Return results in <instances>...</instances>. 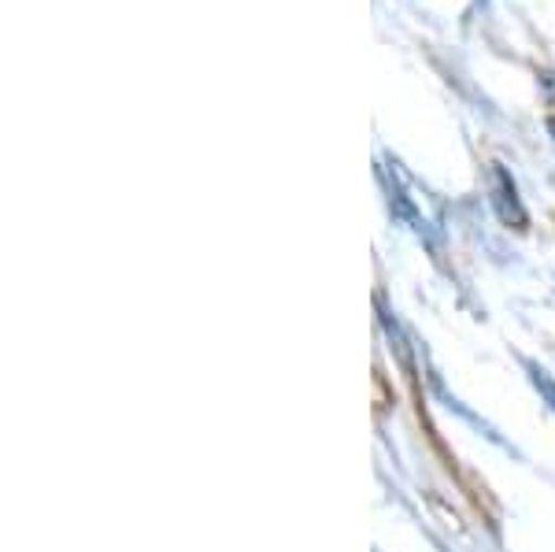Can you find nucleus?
Listing matches in <instances>:
<instances>
[{
  "mask_svg": "<svg viewBox=\"0 0 555 552\" xmlns=\"http://www.w3.org/2000/svg\"><path fill=\"white\" fill-rule=\"evenodd\" d=\"M492 204H496L500 219L515 230H526V211H522V201H518V190L512 182V175L504 171L500 164H492Z\"/></svg>",
  "mask_w": 555,
  "mask_h": 552,
  "instance_id": "obj_1",
  "label": "nucleus"
},
{
  "mask_svg": "<svg viewBox=\"0 0 555 552\" xmlns=\"http://www.w3.org/2000/svg\"><path fill=\"white\" fill-rule=\"evenodd\" d=\"M530 382L537 386V394H541L544 400H548V408L555 412V382H552V375L544 368H537V363H530Z\"/></svg>",
  "mask_w": 555,
  "mask_h": 552,
  "instance_id": "obj_2",
  "label": "nucleus"
}]
</instances>
